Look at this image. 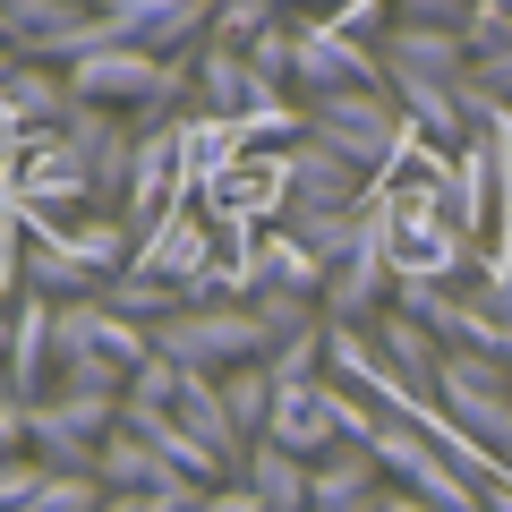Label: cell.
Returning <instances> with one entry per match:
<instances>
[{
	"mask_svg": "<svg viewBox=\"0 0 512 512\" xmlns=\"http://www.w3.org/2000/svg\"><path fill=\"white\" fill-rule=\"evenodd\" d=\"M26 453L43 461V478H94V470H103V444H94V436H77L69 419H52L43 402L26 410Z\"/></svg>",
	"mask_w": 512,
	"mask_h": 512,
	"instance_id": "16",
	"label": "cell"
},
{
	"mask_svg": "<svg viewBox=\"0 0 512 512\" xmlns=\"http://www.w3.org/2000/svg\"><path fill=\"white\" fill-rule=\"evenodd\" d=\"M0 402H9V384H0Z\"/></svg>",
	"mask_w": 512,
	"mask_h": 512,
	"instance_id": "45",
	"label": "cell"
},
{
	"mask_svg": "<svg viewBox=\"0 0 512 512\" xmlns=\"http://www.w3.org/2000/svg\"><path fill=\"white\" fill-rule=\"evenodd\" d=\"M128 171H137V128H111L103 146H94V205H103V214H120L128 205Z\"/></svg>",
	"mask_w": 512,
	"mask_h": 512,
	"instance_id": "24",
	"label": "cell"
},
{
	"mask_svg": "<svg viewBox=\"0 0 512 512\" xmlns=\"http://www.w3.org/2000/svg\"><path fill=\"white\" fill-rule=\"evenodd\" d=\"M69 248L86 256L94 274H128V265H137V231H128V214H103V205H94V214H77L69 222Z\"/></svg>",
	"mask_w": 512,
	"mask_h": 512,
	"instance_id": "20",
	"label": "cell"
},
{
	"mask_svg": "<svg viewBox=\"0 0 512 512\" xmlns=\"http://www.w3.org/2000/svg\"><path fill=\"white\" fill-rule=\"evenodd\" d=\"M342 86H384L376 43H350L333 18H299V60H291V103H325Z\"/></svg>",
	"mask_w": 512,
	"mask_h": 512,
	"instance_id": "3",
	"label": "cell"
},
{
	"mask_svg": "<svg viewBox=\"0 0 512 512\" xmlns=\"http://www.w3.org/2000/svg\"><path fill=\"white\" fill-rule=\"evenodd\" d=\"M18 282H26L35 299H52V308L103 291V274L69 248V222H18Z\"/></svg>",
	"mask_w": 512,
	"mask_h": 512,
	"instance_id": "5",
	"label": "cell"
},
{
	"mask_svg": "<svg viewBox=\"0 0 512 512\" xmlns=\"http://www.w3.org/2000/svg\"><path fill=\"white\" fill-rule=\"evenodd\" d=\"M265 9H282V18H291V9H299V0H265Z\"/></svg>",
	"mask_w": 512,
	"mask_h": 512,
	"instance_id": "43",
	"label": "cell"
},
{
	"mask_svg": "<svg viewBox=\"0 0 512 512\" xmlns=\"http://www.w3.org/2000/svg\"><path fill=\"white\" fill-rule=\"evenodd\" d=\"M436 402L453 410L461 436H478L495 461H512V384H470V376H436Z\"/></svg>",
	"mask_w": 512,
	"mask_h": 512,
	"instance_id": "10",
	"label": "cell"
},
{
	"mask_svg": "<svg viewBox=\"0 0 512 512\" xmlns=\"http://www.w3.org/2000/svg\"><path fill=\"white\" fill-rule=\"evenodd\" d=\"M9 77H18V52H9V43H0V86H9Z\"/></svg>",
	"mask_w": 512,
	"mask_h": 512,
	"instance_id": "40",
	"label": "cell"
},
{
	"mask_svg": "<svg viewBox=\"0 0 512 512\" xmlns=\"http://www.w3.org/2000/svg\"><path fill=\"white\" fill-rule=\"evenodd\" d=\"M367 333H376V359L393 367L402 384H419V393H436V376H444V342H436V325H419L410 308H384V316H376Z\"/></svg>",
	"mask_w": 512,
	"mask_h": 512,
	"instance_id": "12",
	"label": "cell"
},
{
	"mask_svg": "<svg viewBox=\"0 0 512 512\" xmlns=\"http://www.w3.org/2000/svg\"><path fill=\"white\" fill-rule=\"evenodd\" d=\"M333 436H342V427H333V384H325V376H316V384H274V419H265V444H282V453L316 461Z\"/></svg>",
	"mask_w": 512,
	"mask_h": 512,
	"instance_id": "9",
	"label": "cell"
},
{
	"mask_svg": "<svg viewBox=\"0 0 512 512\" xmlns=\"http://www.w3.org/2000/svg\"><path fill=\"white\" fill-rule=\"evenodd\" d=\"M325 18L342 26L350 43H376V35H384V18H393V0H333Z\"/></svg>",
	"mask_w": 512,
	"mask_h": 512,
	"instance_id": "33",
	"label": "cell"
},
{
	"mask_svg": "<svg viewBox=\"0 0 512 512\" xmlns=\"http://www.w3.org/2000/svg\"><path fill=\"white\" fill-rule=\"evenodd\" d=\"M376 487H384L376 453H367V444H350V436H333L325 453L308 461V495H316V512H359Z\"/></svg>",
	"mask_w": 512,
	"mask_h": 512,
	"instance_id": "11",
	"label": "cell"
},
{
	"mask_svg": "<svg viewBox=\"0 0 512 512\" xmlns=\"http://www.w3.org/2000/svg\"><path fill=\"white\" fill-rule=\"evenodd\" d=\"M419 163H427V180L444 188V222H453L461 239H478V231L495 222V154H487V137H470L461 154H436V146H427Z\"/></svg>",
	"mask_w": 512,
	"mask_h": 512,
	"instance_id": "7",
	"label": "cell"
},
{
	"mask_svg": "<svg viewBox=\"0 0 512 512\" xmlns=\"http://www.w3.org/2000/svg\"><path fill=\"white\" fill-rule=\"evenodd\" d=\"M154 350H163L171 367H188V376H231V367L265 359V325H256V308H180L154 325Z\"/></svg>",
	"mask_w": 512,
	"mask_h": 512,
	"instance_id": "1",
	"label": "cell"
},
{
	"mask_svg": "<svg viewBox=\"0 0 512 512\" xmlns=\"http://www.w3.org/2000/svg\"><path fill=\"white\" fill-rule=\"evenodd\" d=\"M248 308H256V325H265V342H291V333L325 325V308H316V299H299V291H256Z\"/></svg>",
	"mask_w": 512,
	"mask_h": 512,
	"instance_id": "26",
	"label": "cell"
},
{
	"mask_svg": "<svg viewBox=\"0 0 512 512\" xmlns=\"http://www.w3.org/2000/svg\"><path fill=\"white\" fill-rule=\"evenodd\" d=\"M359 512H436V504H427V495H410V487H393V478H384V487L367 495Z\"/></svg>",
	"mask_w": 512,
	"mask_h": 512,
	"instance_id": "38",
	"label": "cell"
},
{
	"mask_svg": "<svg viewBox=\"0 0 512 512\" xmlns=\"http://www.w3.org/2000/svg\"><path fill=\"white\" fill-rule=\"evenodd\" d=\"M478 9H504V18H512V0H478Z\"/></svg>",
	"mask_w": 512,
	"mask_h": 512,
	"instance_id": "44",
	"label": "cell"
},
{
	"mask_svg": "<svg viewBox=\"0 0 512 512\" xmlns=\"http://www.w3.org/2000/svg\"><path fill=\"white\" fill-rule=\"evenodd\" d=\"M495 248H512V214H504V231H495Z\"/></svg>",
	"mask_w": 512,
	"mask_h": 512,
	"instance_id": "41",
	"label": "cell"
},
{
	"mask_svg": "<svg viewBox=\"0 0 512 512\" xmlns=\"http://www.w3.org/2000/svg\"><path fill=\"white\" fill-rule=\"evenodd\" d=\"M282 197L291 205H325V214H359V205L376 197V180L350 171L325 137H299V146H282Z\"/></svg>",
	"mask_w": 512,
	"mask_h": 512,
	"instance_id": "6",
	"label": "cell"
},
{
	"mask_svg": "<svg viewBox=\"0 0 512 512\" xmlns=\"http://www.w3.org/2000/svg\"><path fill=\"white\" fill-rule=\"evenodd\" d=\"M94 504H103V478H43L26 512H94Z\"/></svg>",
	"mask_w": 512,
	"mask_h": 512,
	"instance_id": "32",
	"label": "cell"
},
{
	"mask_svg": "<svg viewBox=\"0 0 512 512\" xmlns=\"http://www.w3.org/2000/svg\"><path fill=\"white\" fill-rule=\"evenodd\" d=\"M103 308H111V316H128V325H146V333H154L163 316H180L188 299L171 291L163 274H146V265H128V274H111V282H103Z\"/></svg>",
	"mask_w": 512,
	"mask_h": 512,
	"instance_id": "19",
	"label": "cell"
},
{
	"mask_svg": "<svg viewBox=\"0 0 512 512\" xmlns=\"http://www.w3.org/2000/svg\"><path fill=\"white\" fill-rule=\"evenodd\" d=\"M77 214H94V163L52 128L18 163V222H77Z\"/></svg>",
	"mask_w": 512,
	"mask_h": 512,
	"instance_id": "2",
	"label": "cell"
},
{
	"mask_svg": "<svg viewBox=\"0 0 512 512\" xmlns=\"http://www.w3.org/2000/svg\"><path fill=\"white\" fill-rule=\"evenodd\" d=\"M94 9L111 18V35H120V43H146L154 26H163L171 9H180V0H94Z\"/></svg>",
	"mask_w": 512,
	"mask_h": 512,
	"instance_id": "29",
	"label": "cell"
},
{
	"mask_svg": "<svg viewBox=\"0 0 512 512\" xmlns=\"http://www.w3.org/2000/svg\"><path fill=\"white\" fill-rule=\"evenodd\" d=\"M171 419H180L188 436L205 444V453H222V461H231V470H239V461L256 453V444H248V436H239V427H231V410H222L214 376H188V384H180V402H171Z\"/></svg>",
	"mask_w": 512,
	"mask_h": 512,
	"instance_id": "14",
	"label": "cell"
},
{
	"mask_svg": "<svg viewBox=\"0 0 512 512\" xmlns=\"http://www.w3.org/2000/svg\"><path fill=\"white\" fill-rule=\"evenodd\" d=\"M43 410H52V419H69L77 436H94V444L120 427V402H111V393H43Z\"/></svg>",
	"mask_w": 512,
	"mask_h": 512,
	"instance_id": "27",
	"label": "cell"
},
{
	"mask_svg": "<svg viewBox=\"0 0 512 512\" xmlns=\"http://www.w3.org/2000/svg\"><path fill=\"white\" fill-rule=\"evenodd\" d=\"M188 69H197V111H214V120H248V103H256L248 52H231V43H205Z\"/></svg>",
	"mask_w": 512,
	"mask_h": 512,
	"instance_id": "15",
	"label": "cell"
},
{
	"mask_svg": "<svg viewBox=\"0 0 512 512\" xmlns=\"http://www.w3.org/2000/svg\"><path fill=\"white\" fill-rule=\"evenodd\" d=\"M205 512H265V504H256L248 478H222V487H205Z\"/></svg>",
	"mask_w": 512,
	"mask_h": 512,
	"instance_id": "37",
	"label": "cell"
},
{
	"mask_svg": "<svg viewBox=\"0 0 512 512\" xmlns=\"http://www.w3.org/2000/svg\"><path fill=\"white\" fill-rule=\"evenodd\" d=\"M478 512H512V461H495V470L478 478Z\"/></svg>",
	"mask_w": 512,
	"mask_h": 512,
	"instance_id": "39",
	"label": "cell"
},
{
	"mask_svg": "<svg viewBox=\"0 0 512 512\" xmlns=\"http://www.w3.org/2000/svg\"><path fill=\"white\" fill-rule=\"evenodd\" d=\"M325 9H333V0H325Z\"/></svg>",
	"mask_w": 512,
	"mask_h": 512,
	"instance_id": "46",
	"label": "cell"
},
{
	"mask_svg": "<svg viewBox=\"0 0 512 512\" xmlns=\"http://www.w3.org/2000/svg\"><path fill=\"white\" fill-rule=\"evenodd\" d=\"M282 9H265V0H214V43H231V52H248L265 26H274Z\"/></svg>",
	"mask_w": 512,
	"mask_h": 512,
	"instance_id": "28",
	"label": "cell"
},
{
	"mask_svg": "<svg viewBox=\"0 0 512 512\" xmlns=\"http://www.w3.org/2000/svg\"><path fill=\"white\" fill-rule=\"evenodd\" d=\"M239 478L256 487V504H265V512H316V495H308V461L282 453V444H265V436H256V453L239 461Z\"/></svg>",
	"mask_w": 512,
	"mask_h": 512,
	"instance_id": "17",
	"label": "cell"
},
{
	"mask_svg": "<svg viewBox=\"0 0 512 512\" xmlns=\"http://www.w3.org/2000/svg\"><path fill=\"white\" fill-rule=\"evenodd\" d=\"M470 86L487 94V103L512 111V43H504V52H487V60H470Z\"/></svg>",
	"mask_w": 512,
	"mask_h": 512,
	"instance_id": "36",
	"label": "cell"
},
{
	"mask_svg": "<svg viewBox=\"0 0 512 512\" xmlns=\"http://www.w3.org/2000/svg\"><path fill=\"white\" fill-rule=\"evenodd\" d=\"M137 265H146V274H163L171 291L188 299V282H197L205 265H214V222H205L197 205H171V214L154 222L146 239H137Z\"/></svg>",
	"mask_w": 512,
	"mask_h": 512,
	"instance_id": "8",
	"label": "cell"
},
{
	"mask_svg": "<svg viewBox=\"0 0 512 512\" xmlns=\"http://www.w3.org/2000/svg\"><path fill=\"white\" fill-rule=\"evenodd\" d=\"M35 487H43V461L35 453L0 461V512H26V504H35Z\"/></svg>",
	"mask_w": 512,
	"mask_h": 512,
	"instance_id": "35",
	"label": "cell"
},
{
	"mask_svg": "<svg viewBox=\"0 0 512 512\" xmlns=\"http://www.w3.org/2000/svg\"><path fill=\"white\" fill-rule=\"evenodd\" d=\"M478 308H495V316H504V325H512V248H495V239H487V248H478Z\"/></svg>",
	"mask_w": 512,
	"mask_h": 512,
	"instance_id": "31",
	"label": "cell"
},
{
	"mask_svg": "<svg viewBox=\"0 0 512 512\" xmlns=\"http://www.w3.org/2000/svg\"><path fill=\"white\" fill-rule=\"evenodd\" d=\"M214 393H222V410H231V427L239 436H265V419H274V376H265V359H248V367H231V376H214Z\"/></svg>",
	"mask_w": 512,
	"mask_h": 512,
	"instance_id": "23",
	"label": "cell"
},
{
	"mask_svg": "<svg viewBox=\"0 0 512 512\" xmlns=\"http://www.w3.org/2000/svg\"><path fill=\"white\" fill-rule=\"evenodd\" d=\"M163 69L171 60L163 52H146V43H103V52H86V60H69V94L77 103H103V111H146L154 94H163Z\"/></svg>",
	"mask_w": 512,
	"mask_h": 512,
	"instance_id": "4",
	"label": "cell"
},
{
	"mask_svg": "<svg viewBox=\"0 0 512 512\" xmlns=\"http://www.w3.org/2000/svg\"><path fill=\"white\" fill-rule=\"evenodd\" d=\"M265 376H274V384H316V376H325V325L274 342V350H265Z\"/></svg>",
	"mask_w": 512,
	"mask_h": 512,
	"instance_id": "25",
	"label": "cell"
},
{
	"mask_svg": "<svg viewBox=\"0 0 512 512\" xmlns=\"http://www.w3.org/2000/svg\"><path fill=\"white\" fill-rule=\"evenodd\" d=\"M384 69H410V77H444V86H461L470 77V43L453 35V26H393V35L376 43Z\"/></svg>",
	"mask_w": 512,
	"mask_h": 512,
	"instance_id": "13",
	"label": "cell"
},
{
	"mask_svg": "<svg viewBox=\"0 0 512 512\" xmlns=\"http://www.w3.org/2000/svg\"><path fill=\"white\" fill-rule=\"evenodd\" d=\"M0 43H9V9H0ZM9 52H18V43H9Z\"/></svg>",
	"mask_w": 512,
	"mask_h": 512,
	"instance_id": "42",
	"label": "cell"
},
{
	"mask_svg": "<svg viewBox=\"0 0 512 512\" xmlns=\"http://www.w3.org/2000/svg\"><path fill=\"white\" fill-rule=\"evenodd\" d=\"M282 231H291L299 248H308L316 265L333 274V265H342V256L367 239V214H325V205H291V214H282Z\"/></svg>",
	"mask_w": 512,
	"mask_h": 512,
	"instance_id": "18",
	"label": "cell"
},
{
	"mask_svg": "<svg viewBox=\"0 0 512 512\" xmlns=\"http://www.w3.org/2000/svg\"><path fill=\"white\" fill-rule=\"evenodd\" d=\"M52 393H111V402H120V393H128V367L120 359H69L52 376Z\"/></svg>",
	"mask_w": 512,
	"mask_h": 512,
	"instance_id": "30",
	"label": "cell"
},
{
	"mask_svg": "<svg viewBox=\"0 0 512 512\" xmlns=\"http://www.w3.org/2000/svg\"><path fill=\"white\" fill-rule=\"evenodd\" d=\"M470 9H478V0H393V26H453V35H461Z\"/></svg>",
	"mask_w": 512,
	"mask_h": 512,
	"instance_id": "34",
	"label": "cell"
},
{
	"mask_svg": "<svg viewBox=\"0 0 512 512\" xmlns=\"http://www.w3.org/2000/svg\"><path fill=\"white\" fill-rule=\"evenodd\" d=\"M9 103H18V120L26 128H60L77 111V94H69V77L60 69H43V60H18V77H9Z\"/></svg>",
	"mask_w": 512,
	"mask_h": 512,
	"instance_id": "21",
	"label": "cell"
},
{
	"mask_svg": "<svg viewBox=\"0 0 512 512\" xmlns=\"http://www.w3.org/2000/svg\"><path fill=\"white\" fill-rule=\"evenodd\" d=\"M94 478H103V487H163V478H180V470H171L137 427H111V436H103V470H94Z\"/></svg>",
	"mask_w": 512,
	"mask_h": 512,
	"instance_id": "22",
	"label": "cell"
}]
</instances>
